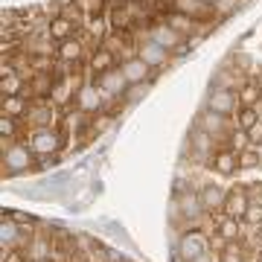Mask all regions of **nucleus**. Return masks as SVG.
I'll use <instances>...</instances> for the list:
<instances>
[{
    "instance_id": "1",
    "label": "nucleus",
    "mask_w": 262,
    "mask_h": 262,
    "mask_svg": "<svg viewBox=\"0 0 262 262\" xmlns=\"http://www.w3.org/2000/svg\"><path fill=\"white\" fill-rule=\"evenodd\" d=\"M175 251L181 253V259L184 262H198V259H204L207 256L210 242H207V236L201 233V230H187V233H181Z\"/></svg>"
},
{
    "instance_id": "2",
    "label": "nucleus",
    "mask_w": 262,
    "mask_h": 262,
    "mask_svg": "<svg viewBox=\"0 0 262 262\" xmlns=\"http://www.w3.org/2000/svg\"><path fill=\"white\" fill-rule=\"evenodd\" d=\"M3 166L9 175H18V172H27L32 169V149L29 146H18V143H12L3 149Z\"/></svg>"
},
{
    "instance_id": "3",
    "label": "nucleus",
    "mask_w": 262,
    "mask_h": 262,
    "mask_svg": "<svg viewBox=\"0 0 262 262\" xmlns=\"http://www.w3.org/2000/svg\"><path fill=\"white\" fill-rule=\"evenodd\" d=\"M58 146H61V137H58V131H53V128H35L29 134V149H32V155H38V158H47V155L58 151Z\"/></svg>"
},
{
    "instance_id": "4",
    "label": "nucleus",
    "mask_w": 262,
    "mask_h": 262,
    "mask_svg": "<svg viewBox=\"0 0 262 262\" xmlns=\"http://www.w3.org/2000/svg\"><path fill=\"white\" fill-rule=\"evenodd\" d=\"M239 94L236 91H230V88H215L213 94H210V102H207V108L215 114H222V117H230V114L239 108Z\"/></svg>"
},
{
    "instance_id": "5",
    "label": "nucleus",
    "mask_w": 262,
    "mask_h": 262,
    "mask_svg": "<svg viewBox=\"0 0 262 262\" xmlns=\"http://www.w3.org/2000/svg\"><path fill=\"white\" fill-rule=\"evenodd\" d=\"M149 38L155 44H160L163 50H169V53H178V50L184 47V35H181L175 27H169L166 20H163V24H155Z\"/></svg>"
},
{
    "instance_id": "6",
    "label": "nucleus",
    "mask_w": 262,
    "mask_h": 262,
    "mask_svg": "<svg viewBox=\"0 0 262 262\" xmlns=\"http://www.w3.org/2000/svg\"><path fill=\"white\" fill-rule=\"evenodd\" d=\"M131 84H128V79L122 76L120 67H114V70H108V73L99 76V91H102L105 96H122Z\"/></svg>"
},
{
    "instance_id": "7",
    "label": "nucleus",
    "mask_w": 262,
    "mask_h": 262,
    "mask_svg": "<svg viewBox=\"0 0 262 262\" xmlns=\"http://www.w3.org/2000/svg\"><path fill=\"white\" fill-rule=\"evenodd\" d=\"M120 70H122V76L128 79V84H143L146 79H149V73H151V67L146 64L140 56H128L120 64Z\"/></svg>"
},
{
    "instance_id": "8",
    "label": "nucleus",
    "mask_w": 262,
    "mask_h": 262,
    "mask_svg": "<svg viewBox=\"0 0 262 262\" xmlns=\"http://www.w3.org/2000/svg\"><path fill=\"white\" fill-rule=\"evenodd\" d=\"M137 56L155 70V67H163L169 61V50H163L160 44H155L151 38H146V41H140V47H137Z\"/></svg>"
},
{
    "instance_id": "9",
    "label": "nucleus",
    "mask_w": 262,
    "mask_h": 262,
    "mask_svg": "<svg viewBox=\"0 0 262 262\" xmlns=\"http://www.w3.org/2000/svg\"><path fill=\"white\" fill-rule=\"evenodd\" d=\"M76 105H79V111L82 114L99 111V108H102V91H99L96 84H82L79 94H76Z\"/></svg>"
},
{
    "instance_id": "10",
    "label": "nucleus",
    "mask_w": 262,
    "mask_h": 262,
    "mask_svg": "<svg viewBox=\"0 0 262 262\" xmlns=\"http://www.w3.org/2000/svg\"><path fill=\"white\" fill-rule=\"evenodd\" d=\"M172 6L178 15H187L192 20H207L213 12V6H207L204 0H172Z\"/></svg>"
},
{
    "instance_id": "11",
    "label": "nucleus",
    "mask_w": 262,
    "mask_h": 262,
    "mask_svg": "<svg viewBox=\"0 0 262 262\" xmlns=\"http://www.w3.org/2000/svg\"><path fill=\"white\" fill-rule=\"evenodd\" d=\"M198 201H201V207H204V213H215V210H222V207L227 204V192L219 189V187H213V184H207V187L198 192Z\"/></svg>"
},
{
    "instance_id": "12",
    "label": "nucleus",
    "mask_w": 262,
    "mask_h": 262,
    "mask_svg": "<svg viewBox=\"0 0 262 262\" xmlns=\"http://www.w3.org/2000/svg\"><path fill=\"white\" fill-rule=\"evenodd\" d=\"M73 32H76V24L67 15H56V18L50 20V29H47V35L53 38V41H70L73 38Z\"/></svg>"
},
{
    "instance_id": "13",
    "label": "nucleus",
    "mask_w": 262,
    "mask_h": 262,
    "mask_svg": "<svg viewBox=\"0 0 262 262\" xmlns=\"http://www.w3.org/2000/svg\"><path fill=\"white\" fill-rule=\"evenodd\" d=\"M175 210H181V215L189 219V222L201 219V213H204V207H201V201H198V192H187V195L175 198Z\"/></svg>"
},
{
    "instance_id": "14",
    "label": "nucleus",
    "mask_w": 262,
    "mask_h": 262,
    "mask_svg": "<svg viewBox=\"0 0 262 262\" xmlns=\"http://www.w3.org/2000/svg\"><path fill=\"white\" fill-rule=\"evenodd\" d=\"M213 169L219 172V175H230V172H236V169H239V155H236L233 149H219L213 155Z\"/></svg>"
},
{
    "instance_id": "15",
    "label": "nucleus",
    "mask_w": 262,
    "mask_h": 262,
    "mask_svg": "<svg viewBox=\"0 0 262 262\" xmlns=\"http://www.w3.org/2000/svg\"><path fill=\"white\" fill-rule=\"evenodd\" d=\"M27 120L35 122V128H50V122H53V108H50V102H32L27 111Z\"/></svg>"
},
{
    "instance_id": "16",
    "label": "nucleus",
    "mask_w": 262,
    "mask_h": 262,
    "mask_svg": "<svg viewBox=\"0 0 262 262\" xmlns=\"http://www.w3.org/2000/svg\"><path fill=\"white\" fill-rule=\"evenodd\" d=\"M248 207H251V201H248V195H245V189H230L227 192V215H233V219H245V213H248Z\"/></svg>"
},
{
    "instance_id": "17",
    "label": "nucleus",
    "mask_w": 262,
    "mask_h": 262,
    "mask_svg": "<svg viewBox=\"0 0 262 262\" xmlns=\"http://www.w3.org/2000/svg\"><path fill=\"white\" fill-rule=\"evenodd\" d=\"M29 99L27 96H3V117H15V120H20V117H27L29 111Z\"/></svg>"
},
{
    "instance_id": "18",
    "label": "nucleus",
    "mask_w": 262,
    "mask_h": 262,
    "mask_svg": "<svg viewBox=\"0 0 262 262\" xmlns=\"http://www.w3.org/2000/svg\"><path fill=\"white\" fill-rule=\"evenodd\" d=\"M27 91V76L18 73V70H9L3 76V96H24Z\"/></svg>"
},
{
    "instance_id": "19",
    "label": "nucleus",
    "mask_w": 262,
    "mask_h": 262,
    "mask_svg": "<svg viewBox=\"0 0 262 262\" xmlns=\"http://www.w3.org/2000/svg\"><path fill=\"white\" fill-rule=\"evenodd\" d=\"M82 44L76 41V38H70V41H61L58 44V58L64 61V64H79L82 61Z\"/></svg>"
},
{
    "instance_id": "20",
    "label": "nucleus",
    "mask_w": 262,
    "mask_h": 262,
    "mask_svg": "<svg viewBox=\"0 0 262 262\" xmlns=\"http://www.w3.org/2000/svg\"><path fill=\"white\" fill-rule=\"evenodd\" d=\"M91 70H94L96 76H102V73H108V70H114V53L108 47H99L91 56Z\"/></svg>"
},
{
    "instance_id": "21",
    "label": "nucleus",
    "mask_w": 262,
    "mask_h": 262,
    "mask_svg": "<svg viewBox=\"0 0 262 262\" xmlns=\"http://www.w3.org/2000/svg\"><path fill=\"white\" fill-rule=\"evenodd\" d=\"M225 120L227 117H222V114H215V111L207 108V111L201 114V125H198V128L207 131V134H213V137H219V134L225 131Z\"/></svg>"
},
{
    "instance_id": "22",
    "label": "nucleus",
    "mask_w": 262,
    "mask_h": 262,
    "mask_svg": "<svg viewBox=\"0 0 262 262\" xmlns=\"http://www.w3.org/2000/svg\"><path fill=\"white\" fill-rule=\"evenodd\" d=\"M134 27V18H131V12L125 3H120V6H114L111 12V29L114 32H125V29Z\"/></svg>"
},
{
    "instance_id": "23",
    "label": "nucleus",
    "mask_w": 262,
    "mask_h": 262,
    "mask_svg": "<svg viewBox=\"0 0 262 262\" xmlns=\"http://www.w3.org/2000/svg\"><path fill=\"white\" fill-rule=\"evenodd\" d=\"M239 222H242V219H233V215H227L225 222L219 225V236H222L227 245L236 242V239H239V233H242V225H239Z\"/></svg>"
},
{
    "instance_id": "24",
    "label": "nucleus",
    "mask_w": 262,
    "mask_h": 262,
    "mask_svg": "<svg viewBox=\"0 0 262 262\" xmlns=\"http://www.w3.org/2000/svg\"><path fill=\"white\" fill-rule=\"evenodd\" d=\"M18 236H20V225L15 222V219H6V222L0 225V239H3V245H9V248L18 245L20 242Z\"/></svg>"
},
{
    "instance_id": "25",
    "label": "nucleus",
    "mask_w": 262,
    "mask_h": 262,
    "mask_svg": "<svg viewBox=\"0 0 262 262\" xmlns=\"http://www.w3.org/2000/svg\"><path fill=\"white\" fill-rule=\"evenodd\" d=\"M262 99V91H259V84H253V82H248L239 91V102L245 105V108H256V102Z\"/></svg>"
},
{
    "instance_id": "26",
    "label": "nucleus",
    "mask_w": 262,
    "mask_h": 262,
    "mask_svg": "<svg viewBox=\"0 0 262 262\" xmlns=\"http://www.w3.org/2000/svg\"><path fill=\"white\" fill-rule=\"evenodd\" d=\"M236 125H239V128L242 131H251L253 125H259V111H256V108H239V117H236Z\"/></svg>"
},
{
    "instance_id": "27",
    "label": "nucleus",
    "mask_w": 262,
    "mask_h": 262,
    "mask_svg": "<svg viewBox=\"0 0 262 262\" xmlns=\"http://www.w3.org/2000/svg\"><path fill=\"white\" fill-rule=\"evenodd\" d=\"M32 94H35V99H41L44 94H53V79H50V73H35V79H32Z\"/></svg>"
},
{
    "instance_id": "28",
    "label": "nucleus",
    "mask_w": 262,
    "mask_h": 262,
    "mask_svg": "<svg viewBox=\"0 0 262 262\" xmlns=\"http://www.w3.org/2000/svg\"><path fill=\"white\" fill-rule=\"evenodd\" d=\"M210 143H213V134H207V131L195 128V134H192V149H195L198 155H207V151L213 149Z\"/></svg>"
},
{
    "instance_id": "29",
    "label": "nucleus",
    "mask_w": 262,
    "mask_h": 262,
    "mask_svg": "<svg viewBox=\"0 0 262 262\" xmlns=\"http://www.w3.org/2000/svg\"><path fill=\"white\" fill-rule=\"evenodd\" d=\"M219 262H245V253H242V248H239L236 242L225 245V251H222V256H219Z\"/></svg>"
},
{
    "instance_id": "30",
    "label": "nucleus",
    "mask_w": 262,
    "mask_h": 262,
    "mask_svg": "<svg viewBox=\"0 0 262 262\" xmlns=\"http://www.w3.org/2000/svg\"><path fill=\"white\" fill-rule=\"evenodd\" d=\"M0 134H3V140H15V134H18V120L15 117H0Z\"/></svg>"
},
{
    "instance_id": "31",
    "label": "nucleus",
    "mask_w": 262,
    "mask_h": 262,
    "mask_svg": "<svg viewBox=\"0 0 262 262\" xmlns=\"http://www.w3.org/2000/svg\"><path fill=\"white\" fill-rule=\"evenodd\" d=\"M76 6L84 12V15H102V9H105V0H76Z\"/></svg>"
},
{
    "instance_id": "32",
    "label": "nucleus",
    "mask_w": 262,
    "mask_h": 262,
    "mask_svg": "<svg viewBox=\"0 0 262 262\" xmlns=\"http://www.w3.org/2000/svg\"><path fill=\"white\" fill-rule=\"evenodd\" d=\"M242 222H248V225H253V227H262V204H251V207H248V213H245Z\"/></svg>"
},
{
    "instance_id": "33",
    "label": "nucleus",
    "mask_w": 262,
    "mask_h": 262,
    "mask_svg": "<svg viewBox=\"0 0 262 262\" xmlns=\"http://www.w3.org/2000/svg\"><path fill=\"white\" fill-rule=\"evenodd\" d=\"M3 262H29V256L24 251H18V248H12V251L6 253V259H3Z\"/></svg>"
},
{
    "instance_id": "34",
    "label": "nucleus",
    "mask_w": 262,
    "mask_h": 262,
    "mask_svg": "<svg viewBox=\"0 0 262 262\" xmlns=\"http://www.w3.org/2000/svg\"><path fill=\"white\" fill-rule=\"evenodd\" d=\"M251 163H256V155H251V151H248V155H239V169L251 166Z\"/></svg>"
},
{
    "instance_id": "35",
    "label": "nucleus",
    "mask_w": 262,
    "mask_h": 262,
    "mask_svg": "<svg viewBox=\"0 0 262 262\" xmlns=\"http://www.w3.org/2000/svg\"><path fill=\"white\" fill-rule=\"evenodd\" d=\"M248 137H251V140H256V137H262V122H259V125H253V128L248 131Z\"/></svg>"
},
{
    "instance_id": "36",
    "label": "nucleus",
    "mask_w": 262,
    "mask_h": 262,
    "mask_svg": "<svg viewBox=\"0 0 262 262\" xmlns=\"http://www.w3.org/2000/svg\"><path fill=\"white\" fill-rule=\"evenodd\" d=\"M204 3H207V6H215V3H219V0H204Z\"/></svg>"
},
{
    "instance_id": "37",
    "label": "nucleus",
    "mask_w": 262,
    "mask_h": 262,
    "mask_svg": "<svg viewBox=\"0 0 262 262\" xmlns=\"http://www.w3.org/2000/svg\"><path fill=\"white\" fill-rule=\"evenodd\" d=\"M32 262H53V259H50V256H44V259H32Z\"/></svg>"
},
{
    "instance_id": "38",
    "label": "nucleus",
    "mask_w": 262,
    "mask_h": 262,
    "mask_svg": "<svg viewBox=\"0 0 262 262\" xmlns=\"http://www.w3.org/2000/svg\"><path fill=\"white\" fill-rule=\"evenodd\" d=\"M146 3H158V0H146Z\"/></svg>"
},
{
    "instance_id": "39",
    "label": "nucleus",
    "mask_w": 262,
    "mask_h": 262,
    "mask_svg": "<svg viewBox=\"0 0 262 262\" xmlns=\"http://www.w3.org/2000/svg\"><path fill=\"white\" fill-rule=\"evenodd\" d=\"M198 262H207V256H204V259H198Z\"/></svg>"
},
{
    "instance_id": "40",
    "label": "nucleus",
    "mask_w": 262,
    "mask_h": 262,
    "mask_svg": "<svg viewBox=\"0 0 262 262\" xmlns=\"http://www.w3.org/2000/svg\"><path fill=\"white\" fill-rule=\"evenodd\" d=\"M122 3H131V0H122Z\"/></svg>"
}]
</instances>
